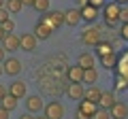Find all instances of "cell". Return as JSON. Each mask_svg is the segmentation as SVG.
<instances>
[{
  "mask_svg": "<svg viewBox=\"0 0 128 119\" xmlns=\"http://www.w3.org/2000/svg\"><path fill=\"white\" fill-rule=\"evenodd\" d=\"M2 70H4V74H9V77H17V74L22 72V62H19L17 58H4L2 60Z\"/></svg>",
  "mask_w": 128,
  "mask_h": 119,
  "instance_id": "cell-1",
  "label": "cell"
},
{
  "mask_svg": "<svg viewBox=\"0 0 128 119\" xmlns=\"http://www.w3.org/2000/svg\"><path fill=\"white\" fill-rule=\"evenodd\" d=\"M102 13H105V21H107V26H113V23H118L120 21V4H107L105 2V6H102Z\"/></svg>",
  "mask_w": 128,
  "mask_h": 119,
  "instance_id": "cell-2",
  "label": "cell"
},
{
  "mask_svg": "<svg viewBox=\"0 0 128 119\" xmlns=\"http://www.w3.org/2000/svg\"><path fill=\"white\" fill-rule=\"evenodd\" d=\"M45 117L47 119H62L64 117V106L60 104V102L51 100L45 104Z\"/></svg>",
  "mask_w": 128,
  "mask_h": 119,
  "instance_id": "cell-3",
  "label": "cell"
},
{
  "mask_svg": "<svg viewBox=\"0 0 128 119\" xmlns=\"http://www.w3.org/2000/svg\"><path fill=\"white\" fill-rule=\"evenodd\" d=\"M36 43H38V38L34 36V32H26V34L19 36V49H24V51H34V49H36Z\"/></svg>",
  "mask_w": 128,
  "mask_h": 119,
  "instance_id": "cell-4",
  "label": "cell"
},
{
  "mask_svg": "<svg viewBox=\"0 0 128 119\" xmlns=\"http://www.w3.org/2000/svg\"><path fill=\"white\" fill-rule=\"evenodd\" d=\"M43 15H45L43 19H45V21L49 23L54 30H56V28H60V26L64 23V11H47V13H43Z\"/></svg>",
  "mask_w": 128,
  "mask_h": 119,
  "instance_id": "cell-5",
  "label": "cell"
},
{
  "mask_svg": "<svg viewBox=\"0 0 128 119\" xmlns=\"http://www.w3.org/2000/svg\"><path fill=\"white\" fill-rule=\"evenodd\" d=\"M51 32H54V28H51L45 19H38L36 21V26H34V36L36 38H43V41H45V38L51 36Z\"/></svg>",
  "mask_w": 128,
  "mask_h": 119,
  "instance_id": "cell-6",
  "label": "cell"
},
{
  "mask_svg": "<svg viewBox=\"0 0 128 119\" xmlns=\"http://www.w3.org/2000/svg\"><path fill=\"white\" fill-rule=\"evenodd\" d=\"M83 94H86L83 83H68V87H66V96H68L70 100H83Z\"/></svg>",
  "mask_w": 128,
  "mask_h": 119,
  "instance_id": "cell-7",
  "label": "cell"
},
{
  "mask_svg": "<svg viewBox=\"0 0 128 119\" xmlns=\"http://www.w3.org/2000/svg\"><path fill=\"white\" fill-rule=\"evenodd\" d=\"M109 113H111V119H126L128 117V106L122 100H115V104L109 109Z\"/></svg>",
  "mask_w": 128,
  "mask_h": 119,
  "instance_id": "cell-8",
  "label": "cell"
},
{
  "mask_svg": "<svg viewBox=\"0 0 128 119\" xmlns=\"http://www.w3.org/2000/svg\"><path fill=\"white\" fill-rule=\"evenodd\" d=\"M81 41L86 45H96V43L100 41V32H98V28H86L81 34Z\"/></svg>",
  "mask_w": 128,
  "mask_h": 119,
  "instance_id": "cell-9",
  "label": "cell"
},
{
  "mask_svg": "<svg viewBox=\"0 0 128 119\" xmlns=\"http://www.w3.org/2000/svg\"><path fill=\"white\" fill-rule=\"evenodd\" d=\"M79 11H81V21L94 23L96 17H98V9H96V6H92V4H83Z\"/></svg>",
  "mask_w": 128,
  "mask_h": 119,
  "instance_id": "cell-10",
  "label": "cell"
},
{
  "mask_svg": "<svg viewBox=\"0 0 128 119\" xmlns=\"http://www.w3.org/2000/svg\"><path fill=\"white\" fill-rule=\"evenodd\" d=\"M2 47H4V51H17L19 49V36L13 32H6V36L2 38Z\"/></svg>",
  "mask_w": 128,
  "mask_h": 119,
  "instance_id": "cell-11",
  "label": "cell"
},
{
  "mask_svg": "<svg viewBox=\"0 0 128 119\" xmlns=\"http://www.w3.org/2000/svg\"><path fill=\"white\" fill-rule=\"evenodd\" d=\"M81 21V11L75 6V9H68V11H64V23L66 26H77V23Z\"/></svg>",
  "mask_w": 128,
  "mask_h": 119,
  "instance_id": "cell-12",
  "label": "cell"
},
{
  "mask_svg": "<svg viewBox=\"0 0 128 119\" xmlns=\"http://www.w3.org/2000/svg\"><path fill=\"white\" fill-rule=\"evenodd\" d=\"M100 94H102V89H100V87H96V83H92L90 87H86L83 100H90V102H94V104H98V100H100Z\"/></svg>",
  "mask_w": 128,
  "mask_h": 119,
  "instance_id": "cell-13",
  "label": "cell"
},
{
  "mask_svg": "<svg viewBox=\"0 0 128 119\" xmlns=\"http://www.w3.org/2000/svg\"><path fill=\"white\" fill-rule=\"evenodd\" d=\"M66 77H68L70 83H83V68L81 66H68V70H66Z\"/></svg>",
  "mask_w": 128,
  "mask_h": 119,
  "instance_id": "cell-14",
  "label": "cell"
},
{
  "mask_svg": "<svg viewBox=\"0 0 128 119\" xmlns=\"http://www.w3.org/2000/svg\"><path fill=\"white\" fill-rule=\"evenodd\" d=\"M9 94H13L17 100L26 98V83H24V81H13L9 85Z\"/></svg>",
  "mask_w": 128,
  "mask_h": 119,
  "instance_id": "cell-15",
  "label": "cell"
},
{
  "mask_svg": "<svg viewBox=\"0 0 128 119\" xmlns=\"http://www.w3.org/2000/svg\"><path fill=\"white\" fill-rule=\"evenodd\" d=\"M26 109H28V113H38L43 109V98L41 96H28L26 98Z\"/></svg>",
  "mask_w": 128,
  "mask_h": 119,
  "instance_id": "cell-16",
  "label": "cell"
},
{
  "mask_svg": "<svg viewBox=\"0 0 128 119\" xmlns=\"http://www.w3.org/2000/svg\"><path fill=\"white\" fill-rule=\"evenodd\" d=\"M0 106H4V109L11 113V111H15V109H17V98H15L13 94H9V92H6L4 96H2V100H0Z\"/></svg>",
  "mask_w": 128,
  "mask_h": 119,
  "instance_id": "cell-17",
  "label": "cell"
},
{
  "mask_svg": "<svg viewBox=\"0 0 128 119\" xmlns=\"http://www.w3.org/2000/svg\"><path fill=\"white\" fill-rule=\"evenodd\" d=\"M113 104H115V96H113L111 92H102V94H100V100H98V106L109 111Z\"/></svg>",
  "mask_w": 128,
  "mask_h": 119,
  "instance_id": "cell-18",
  "label": "cell"
},
{
  "mask_svg": "<svg viewBox=\"0 0 128 119\" xmlns=\"http://www.w3.org/2000/svg\"><path fill=\"white\" fill-rule=\"evenodd\" d=\"M96 106L98 104H94V102H90V100H79V106H77V111H81V113H86V115H94V111H96Z\"/></svg>",
  "mask_w": 128,
  "mask_h": 119,
  "instance_id": "cell-19",
  "label": "cell"
},
{
  "mask_svg": "<svg viewBox=\"0 0 128 119\" xmlns=\"http://www.w3.org/2000/svg\"><path fill=\"white\" fill-rule=\"evenodd\" d=\"M115 62H118V58H115V53L111 51V53H105V55H100V64L105 66L107 70H111L115 66Z\"/></svg>",
  "mask_w": 128,
  "mask_h": 119,
  "instance_id": "cell-20",
  "label": "cell"
},
{
  "mask_svg": "<svg viewBox=\"0 0 128 119\" xmlns=\"http://www.w3.org/2000/svg\"><path fill=\"white\" fill-rule=\"evenodd\" d=\"M98 81V72L94 70V66L92 68H83V83H88V85H92V83Z\"/></svg>",
  "mask_w": 128,
  "mask_h": 119,
  "instance_id": "cell-21",
  "label": "cell"
},
{
  "mask_svg": "<svg viewBox=\"0 0 128 119\" xmlns=\"http://www.w3.org/2000/svg\"><path fill=\"white\" fill-rule=\"evenodd\" d=\"M4 9L9 11V13L17 15L19 11L24 9V4H22V0H6V2H4Z\"/></svg>",
  "mask_w": 128,
  "mask_h": 119,
  "instance_id": "cell-22",
  "label": "cell"
},
{
  "mask_svg": "<svg viewBox=\"0 0 128 119\" xmlns=\"http://www.w3.org/2000/svg\"><path fill=\"white\" fill-rule=\"evenodd\" d=\"M77 64L81 66V68H92V66H94V55L81 53V55H79V60H77Z\"/></svg>",
  "mask_w": 128,
  "mask_h": 119,
  "instance_id": "cell-23",
  "label": "cell"
},
{
  "mask_svg": "<svg viewBox=\"0 0 128 119\" xmlns=\"http://www.w3.org/2000/svg\"><path fill=\"white\" fill-rule=\"evenodd\" d=\"M32 9L38 11V13H47L49 11V0H34L32 2Z\"/></svg>",
  "mask_w": 128,
  "mask_h": 119,
  "instance_id": "cell-24",
  "label": "cell"
},
{
  "mask_svg": "<svg viewBox=\"0 0 128 119\" xmlns=\"http://www.w3.org/2000/svg\"><path fill=\"white\" fill-rule=\"evenodd\" d=\"M111 43H96V53H98V58H100V55H105V53H111Z\"/></svg>",
  "mask_w": 128,
  "mask_h": 119,
  "instance_id": "cell-25",
  "label": "cell"
},
{
  "mask_svg": "<svg viewBox=\"0 0 128 119\" xmlns=\"http://www.w3.org/2000/svg\"><path fill=\"white\" fill-rule=\"evenodd\" d=\"M92 119H111V113L107 109H100V106H96L94 115H92Z\"/></svg>",
  "mask_w": 128,
  "mask_h": 119,
  "instance_id": "cell-26",
  "label": "cell"
},
{
  "mask_svg": "<svg viewBox=\"0 0 128 119\" xmlns=\"http://www.w3.org/2000/svg\"><path fill=\"white\" fill-rule=\"evenodd\" d=\"M0 26H2V30H4V32H13V30H15V21H13V19H4Z\"/></svg>",
  "mask_w": 128,
  "mask_h": 119,
  "instance_id": "cell-27",
  "label": "cell"
},
{
  "mask_svg": "<svg viewBox=\"0 0 128 119\" xmlns=\"http://www.w3.org/2000/svg\"><path fill=\"white\" fill-rule=\"evenodd\" d=\"M88 4L96 6V9H102V6H105V0H88Z\"/></svg>",
  "mask_w": 128,
  "mask_h": 119,
  "instance_id": "cell-28",
  "label": "cell"
},
{
  "mask_svg": "<svg viewBox=\"0 0 128 119\" xmlns=\"http://www.w3.org/2000/svg\"><path fill=\"white\" fill-rule=\"evenodd\" d=\"M120 32H122V38H124V41H128V21L122 23V30H120Z\"/></svg>",
  "mask_w": 128,
  "mask_h": 119,
  "instance_id": "cell-29",
  "label": "cell"
},
{
  "mask_svg": "<svg viewBox=\"0 0 128 119\" xmlns=\"http://www.w3.org/2000/svg\"><path fill=\"white\" fill-rule=\"evenodd\" d=\"M120 21H128V9H120Z\"/></svg>",
  "mask_w": 128,
  "mask_h": 119,
  "instance_id": "cell-30",
  "label": "cell"
},
{
  "mask_svg": "<svg viewBox=\"0 0 128 119\" xmlns=\"http://www.w3.org/2000/svg\"><path fill=\"white\" fill-rule=\"evenodd\" d=\"M4 19H9V11H6L4 6H0V23L4 21Z\"/></svg>",
  "mask_w": 128,
  "mask_h": 119,
  "instance_id": "cell-31",
  "label": "cell"
},
{
  "mask_svg": "<svg viewBox=\"0 0 128 119\" xmlns=\"http://www.w3.org/2000/svg\"><path fill=\"white\" fill-rule=\"evenodd\" d=\"M0 119H9V111L4 106H0Z\"/></svg>",
  "mask_w": 128,
  "mask_h": 119,
  "instance_id": "cell-32",
  "label": "cell"
},
{
  "mask_svg": "<svg viewBox=\"0 0 128 119\" xmlns=\"http://www.w3.org/2000/svg\"><path fill=\"white\" fill-rule=\"evenodd\" d=\"M77 119H92V117L86 115V113H81V111H77Z\"/></svg>",
  "mask_w": 128,
  "mask_h": 119,
  "instance_id": "cell-33",
  "label": "cell"
},
{
  "mask_svg": "<svg viewBox=\"0 0 128 119\" xmlns=\"http://www.w3.org/2000/svg\"><path fill=\"white\" fill-rule=\"evenodd\" d=\"M19 119H34V113H24Z\"/></svg>",
  "mask_w": 128,
  "mask_h": 119,
  "instance_id": "cell-34",
  "label": "cell"
},
{
  "mask_svg": "<svg viewBox=\"0 0 128 119\" xmlns=\"http://www.w3.org/2000/svg\"><path fill=\"white\" fill-rule=\"evenodd\" d=\"M4 94H6V87L0 83V100H2V96H4Z\"/></svg>",
  "mask_w": 128,
  "mask_h": 119,
  "instance_id": "cell-35",
  "label": "cell"
},
{
  "mask_svg": "<svg viewBox=\"0 0 128 119\" xmlns=\"http://www.w3.org/2000/svg\"><path fill=\"white\" fill-rule=\"evenodd\" d=\"M6 58V51H4V47H0V62Z\"/></svg>",
  "mask_w": 128,
  "mask_h": 119,
  "instance_id": "cell-36",
  "label": "cell"
},
{
  "mask_svg": "<svg viewBox=\"0 0 128 119\" xmlns=\"http://www.w3.org/2000/svg\"><path fill=\"white\" fill-rule=\"evenodd\" d=\"M4 36H6V32L2 30V26H0V43H2V38H4Z\"/></svg>",
  "mask_w": 128,
  "mask_h": 119,
  "instance_id": "cell-37",
  "label": "cell"
},
{
  "mask_svg": "<svg viewBox=\"0 0 128 119\" xmlns=\"http://www.w3.org/2000/svg\"><path fill=\"white\" fill-rule=\"evenodd\" d=\"M32 2L34 0H22V4H26V6H32Z\"/></svg>",
  "mask_w": 128,
  "mask_h": 119,
  "instance_id": "cell-38",
  "label": "cell"
},
{
  "mask_svg": "<svg viewBox=\"0 0 128 119\" xmlns=\"http://www.w3.org/2000/svg\"><path fill=\"white\" fill-rule=\"evenodd\" d=\"M2 72H4V70H2V62H0V74H2Z\"/></svg>",
  "mask_w": 128,
  "mask_h": 119,
  "instance_id": "cell-39",
  "label": "cell"
},
{
  "mask_svg": "<svg viewBox=\"0 0 128 119\" xmlns=\"http://www.w3.org/2000/svg\"><path fill=\"white\" fill-rule=\"evenodd\" d=\"M0 6H4V0H0Z\"/></svg>",
  "mask_w": 128,
  "mask_h": 119,
  "instance_id": "cell-40",
  "label": "cell"
},
{
  "mask_svg": "<svg viewBox=\"0 0 128 119\" xmlns=\"http://www.w3.org/2000/svg\"><path fill=\"white\" fill-rule=\"evenodd\" d=\"M34 119H47V117H34Z\"/></svg>",
  "mask_w": 128,
  "mask_h": 119,
  "instance_id": "cell-41",
  "label": "cell"
},
{
  "mask_svg": "<svg viewBox=\"0 0 128 119\" xmlns=\"http://www.w3.org/2000/svg\"><path fill=\"white\" fill-rule=\"evenodd\" d=\"M118 2H128V0H118Z\"/></svg>",
  "mask_w": 128,
  "mask_h": 119,
  "instance_id": "cell-42",
  "label": "cell"
}]
</instances>
